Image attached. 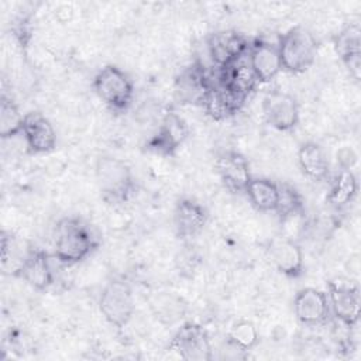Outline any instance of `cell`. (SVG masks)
Here are the masks:
<instances>
[{
    "label": "cell",
    "mask_w": 361,
    "mask_h": 361,
    "mask_svg": "<svg viewBox=\"0 0 361 361\" xmlns=\"http://www.w3.org/2000/svg\"><path fill=\"white\" fill-rule=\"evenodd\" d=\"M99 245L90 227L79 217H63L54 228L52 257L65 267L85 261Z\"/></svg>",
    "instance_id": "obj_1"
},
{
    "label": "cell",
    "mask_w": 361,
    "mask_h": 361,
    "mask_svg": "<svg viewBox=\"0 0 361 361\" xmlns=\"http://www.w3.org/2000/svg\"><path fill=\"white\" fill-rule=\"evenodd\" d=\"M94 175L102 197L107 203H126L135 192V176L130 165L117 157H100L96 162Z\"/></svg>",
    "instance_id": "obj_2"
},
{
    "label": "cell",
    "mask_w": 361,
    "mask_h": 361,
    "mask_svg": "<svg viewBox=\"0 0 361 361\" xmlns=\"http://www.w3.org/2000/svg\"><path fill=\"white\" fill-rule=\"evenodd\" d=\"M276 45L282 62V71L292 75L305 73L316 61L317 42L313 34L302 25L290 27L281 34Z\"/></svg>",
    "instance_id": "obj_3"
},
{
    "label": "cell",
    "mask_w": 361,
    "mask_h": 361,
    "mask_svg": "<svg viewBox=\"0 0 361 361\" xmlns=\"http://www.w3.org/2000/svg\"><path fill=\"white\" fill-rule=\"evenodd\" d=\"M93 89L97 97L116 113L126 111L134 99V82L127 72L117 65H106L93 78Z\"/></svg>",
    "instance_id": "obj_4"
},
{
    "label": "cell",
    "mask_w": 361,
    "mask_h": 361,
    "mask_svg": "<svg viewBox=\"0 0 361 361\" xmlns=\"http://www.w3.org/2000/svg\"><path fill=\"white\" fill-rule=\"evenodd\" d=\"M99 310L110 326L116 329L126 327L135 312L131 285L123 278L110 279L100 292Z\"/></svg>",
    "instance_id": "obj_5"
},
{
    "label": "cell",
    "mask_w": 361,
    "mask_h": 361,
    "mask_svg": "<svg viewBox=\"0 0 361 361\" xmlns=\"http://www.w3.org/2000/svg\"><path fill=\"white\" fill-rule=\"evenodd\" d=\"M327 299L331 314L345 327H355L361 313V293L357 283L336 278L327 282Z\"/></svg>",
    "instance_id": "obj_6"
},
{
    "label": "cell",
    "mask_w": 361,
    "mask_h": 361,
    "mask_svg": "<svg viewBox=\"0 0 361 361\" xmlns=\"http://www.w3.org/2000/svg\"><path fill=\"white\" fill-rule=\"evenodd\" d=\"M168 348L186 361H210L213 358L209 333L195 322H185L172 336Z\"/></svg>",
    "instance_id": "obj_7"
},
{
    "label": "cell",
    "mask_w": 361,
    "mask_h": 361,
    "mask_svg": "<svg viewBox=\"0 0 361 361\" xmlns=\"http://www.w3.org/2000/svg\"><path fill=\"white\" fill-rule=\"evenodd\" d=\"M251 41L240 31L221 30L212 32L206 39L207 54L217 72L228 68L247 55Z\"/></svg>",
    "instance_id": "obj_8"
},
{
    "label": "cell",
    "mask_w": 361,
    "mask_h": 361,
    "mask_svg": "<svg viewBox=\"0 0 361 361\" xmlns=\"http://www.w3.org/2000/svg\"><path fill=\"white\" fill-rule=\"evenodd\" d=\"M212 76L200 62H192L185 66L175 78L173 94L179 104L200 106L213 85Z\"/></svg>",
    "instance_id": "obj_9"
},
{
    "label": "cell",
    "mask_w": 361,
    "mask_h": 361,
    "mask_svg": "<svg viewBox=\"0 0 361 361\" xmlns=\"http://www.w3.org/2000/svg\"><path fill=\"white\" fill-rule=\"evenodd\" d=\"M189 135V127L183 117L176 111H166L154 133L145 142V147L149 152H154L161 157H172L186 141Z\"/></svg>",
    "instance_id": "obj_10"
},
{
    "label": "cell",
    "mask_w": 361,
    "mask_h": 361,
    "mask_svg": "<svg viewBox=\"0 0 361 361\" xmlns=\"http://www.w3.org/2000/svg\"><path fill=\"white\" fill-rule=\"evenodd\" d=\"M262 114L272 128L288 133L299 123V104L292 94L272 90L262 99Z\"/></svg>",
    "instance_id": "obj_11"
},
{
    "label": "cell",
    "mask_w": 361,
    "mask_h": 361,
    "mask_svg": "<svg viewBox=\"0 0 361 361\" xmlns=\"http://www.w3.org/2000/svg\"><path fill=\"white\" fill-rule=\"evenodd\" d=\"M293 313L303 326L317 327L326 324L331 317L327 293L316 288L298 290L293 299Z\"/></svg>",
    "instance_id": "obj_12"
},
{
    "label": "cell",
    "mask_w": 361,
    "mask_h": 361,
    "mask_svg": "<svg viewBox=\"0 0 361 361\" xmlns=\"http://www.w3.org/2000/svg\"><path fill=\"white\" fill-rule=\"evenodd\" d=\"M21 135L31 155H44L52 152L56 147L54 124L39 111H28L24 114Z\"/></svg>",
    "instance_id": "obj_13"
},
{
    "label": "cell",
    "mask_w": 361,
    "mask_h": 361,
    "mask_svg": "<svg viewBox=\"0 0 361 361\" xmlns=\"http://www.w3.org/2000/svg\"><path fill=\"white\" fill-rule=\"evenodd\" d=\"M216 172L223 186L235 195L244 193L248 182L251 180V169L248 159L238 151H223L214 162Z\"/></svg>",
    "instance_id": "obj_14"
},
{
    "label": "cell",
    "mask_w": 361,
    "mask_h": 361,
    "mask_svg": "<svg viewBox=\"0 0 361 361\" xmlns=\"http://www.w3.org/2000/svg\"><path fill=\"white\" fill-rule=\"evenodd\" d=\"M247 59L258 79V83L272 82L282 71V62L276 42H271L262 38L251 41Z\"/></svg>",
    "instance_id": "obj_15"
},
{
    "label": "cell",
    "mask_w": 361,
    "mask_h": 361,
    "mask_svg": "<svg viewBox=\"0 0 361 361\" xmlns=\"http://www.w3.org/2000/svg\"><path fill=\"white\" fill-rule=\"evenodd\" d=\"M17 278H21L27 285L38 292L48 290L55 281L51 255L41 248H28Z\"/></svg>",
    "instance_id": "obj_16"
},
{
    "label": "cell",
    "mask_w": 361,
    "mask_h": 361,
    "mask_svg": "<svg viewBox=\"0 0 361 361\" xmlns=\"http://www.w3.org/2000/svg\"><path fill=\"white\" fill-rule=\"evenodd\" d=\"M333 47L347 68L350 76L360 82L361 78V27L358 23H350L344 25L334 37Z\"/></svg>",
    "instance_id": "obj_17"
},
{
    "label": "cell",
    "mask_w": 361,
    "mask_h": 361,
    "mask_svg": "<svg viewBox=\"0 0 361 361\" xmlns=\"http://www.w3.org/2000/svg\"><path fill=\"white\" fill-rule=\"evenodd\" d=\"M207 209L192 197H182L173 209V227L180 240L196 237L207 224Z\"/></svg>",
    "instance_id": "obj_18"
},
{
    "label": "cell",
    "mask_w": 361,
    "mask_h": 361,
    "mask_svg": "<svg viewBox=\"0 0 361 361\" xmlns=\"http://www.w3.org/2000/svg\"><path fill=\"white\" fill-rule=\"evenodd\" d=\"M216 80L244 102H247L250 94L259 85L255 73L252 72L248 63L247 55L238 59L237 62L231 63L228 68L219 71Z\"/></svg>",
    "instance_id": "obj_19"
},
{
    "label": "cell",
    "mask_w": 361,
    "mask_h": 361,
    "mask_svg": "<svg viewBox=\"0 0 361 361\" xmlns=\"http://www.w3.org/2000/svg\"><path fill=\"white\" fill-rule=\"evenodd\" d=\"M245 102L231 93L226 86H223L216 79L213 80L212 87L209 89L202 109L204 113L214 121H224L233 116H235Z\"/></svg>",
    "instance_id": "obj_20"
},
{
    "label": "cell",
    "mask_w": 361,
    "mask_h": 361,
    "mask_svg": "<svg viewBox=\"0 0 361 361\" xmlns=\"http://www.w3.org/2000/svg\"><path fill=\"white\" fill-rule=\"evenodd\" d=\"M271 259L282 275L288 278H299L303 274V251L300 245L289 238H278L271 244Z\"/></svg>",
    "instance_id": "obj_21"
},
{
    "label": "cell",
    "mask_w": 361,
    "mask_h": 361,
    "mask_svg": "<svg viewBox=\"0 0 361 361\" xmlns=\"http://www.w3.org/2000/svg\"><path fill=\"white\" fill-rule=\"evenodd\" d=\"M298 164L302 173L314 182L329 176L330 164L323 147L316 141H306L298 149Z\"/></svg>",
    "instance_id": "obj_22"
},
{
    "label": "cell",
    "mask_w": 361,
    "mask_h": 361,
    "mask_svg": "<svg viewBox=\"0 0 361 361\" xmlns=\"http://www.w3.org/2000/svg\"><path fill=\"white\" fill-rule=\"evenodd\" d=\"M251 206L258 212H274L278 203L279 183L264 176H252L244 192Z\"/></svg>",
    "instance_id": "obj_23"
},
{
    "label": "cell",
    "mask_w": 361,
    "mask_h": 361,
    "mask_svg": "<svg viewBox=\"0 0 361 361\" xmlns=\"http://www.w3.org/2000/svg\"><path fill=\"white\" fill-rule=\"evenodd\" d=\"M358 193V180L351 169H340L334 176L330 190L327 195V202L336 207L341 209L350 204Z\"/></svg>",
    "instance_id": "obj_24"
},
{
    "label": "cell",
    "mask_w": 361,
    "mask_h": 361,
    "mask_svg": "<svg viewBox=\"0 0 361 361\" xmlns=\"http://www.w3.org/2000/svg\"><path fill=\"white\" fill-rule=\"evenodd\" d=\"M23 123L24 114L20 111L18 104L3 90L0 96V137L8 140L21 135Z\"/></svg>",
    "instance_id": "obj_25"
},
{
    "label": "cell",
    "mask_w": 361,
    "mask_h": 361,
    "mask_svg": "<svg viewBox=\"0 0 361 361\" xmlns=\"http://www.w3.org/2000/svg\"><path fill=\"white\" fill-rule=\"evenodd\" d=\"M276 216L282 223L292 220L293 217L305 213V199L302 193L290 183H279L278 203L275 209Z\"/></svg>",
    "instance_id": "obj_26"
},
{
    "label": "cell",
    "mask_w": 361,
    "mask_h": 361,
    "mask_svg": "<svg viewBox=\"0 0 361 361\" xmlns=\"http://www.w3.org/2000/svg\"><path fill=\"white\" fill-rule=\"evenodd\" d=\"M227 343L243 353L255 348L259 343V333L255 324L248 319H240L231 324L227 333Z\"/></svg>",
    "instance_id": "obj_27"
},
{
    "label": "cell",
    "mask_w": 361,
    "mask_h": 361,
    "mask_svg": "<svg viewBox=\"0 0 361 361\" xmlns=\"http://www.w3.org/2000/svg\"><path fill=\"white\" fill-rule=\"evenodd\" d=\"M28 250L21 252L17 238L7 231H1V269L6 275L17 276Z\"/></svg>",
    "instance_id": "obj_28"
},
{
    "label": "cell",
    "mask_w": 361,
    "mask_h": 361,
    "mask_svg": "<svg viewBox=\"0 0 361 361\" xmlns=\"http://www.w3.org/2000/svg\"><path fill=\"white\" fill-rule=\"evenodd\" d=\"M13 34L18 42V45L25 49L32 37V27H31V16L21 14L13 23Z\"/></svg>",
    "instance_id": "obj_29"
}]
</instances>
